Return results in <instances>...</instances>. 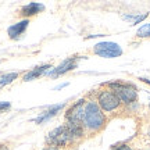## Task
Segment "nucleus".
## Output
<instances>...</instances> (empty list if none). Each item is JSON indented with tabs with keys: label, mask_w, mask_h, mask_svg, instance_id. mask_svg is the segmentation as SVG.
<instances>
[{
	"label": "nucleus",
	"mask_w": 150,
	"mask_h": 150,
	"mask_svg": "<svg viewBox=\"0 0 150 150\" xmlns=\"http://www.w3.org/2000/svg\"><path fill=\"white\" fill-rule=\"evenodd\" d=\"M106 124V115L97 102L89 100L86 102L85 106V115H83V128L91 131V132H97L104 127Z\"/></svg>",
	"instance_id": "1"
},
{
	"label": "nucleus",
	"mask_w": 150,
	"mask_h": 150,
	"mask_svg": "<svg viewBox=\"0 0 150 150\" xmlns=\"http://www.w3.org/2000/svg\"><path fill=\"white\" fill-rule=\"evenodd\" d=\"M110 91H112L117 97L120 99L121 103L125 104H131L135 103L138 99V91L132 83H127V82H110L108 83Z\"/></svg>",
	"instance_id": "2"
},
{
	"label": "nucleus",
	"mask_w": 150,
	"mask_h": 150,
	"mask_svg": "<svg viewBox=\"0 0 150 150\" xmlns=\"http://www.w3.org/2000/svg\"><path fill=\"white\" fill-rule=\"evenodd\" d=\"M74 138L71 136L70 131L65 125H60L57 128H54L46 136V143L50 147H57V149L68 146L70 143H74Z\"/></svg>",
	"instance_id": "3"
},
{
	"label": "nucleus",
	"mask_w": 150,
	"mask_h": 150,
	"mask_svg": "<svg viewBox=\"0 0 150 150\" xmlns=\"http://www.w3.org/2000/svg\"><path fill=\"white\" fill-rule=\"evenodd\" d=\"M97 104L106 112H112L118 110L121 106V102L117 97V95L112 91H102L97 95Z\"/></svg>",
	"instance_id": "4"
},
{
	"label": "nucleus",
	"mask_w": 150,
	"mask_h": 150,
	"mask_svg": "<svg viewBox=\"0 0 150 150\" xmlns=\"http://www.w3.org/2000/svg\"><path fill=\"white\" fill-rule=\"evenodd\" d=\"M93 53L103 59H115L122 54V49L115 42H100L95 45Z\"/></svg>",
	"instance_id": "5"
},
{
	"label": "nucleus",
	"mask_w": 150,
	"mask_h": 150,
	"mask_svg": "<svg viewBox=\"0 0 150 150\" xmlns=\"http://www.w3.org/2000/svg\"><path fill=\"white\" fill-rule=\"evenodd\" d=\"M85 106H86L85 99H81V100H78L75 104H72V106L67 110V112H65L67 122H76V124H82V125H83Z\"/></svg>",
	"instance_id": "6"
},
{
	"label": "nucleus",
	"mask_w": 150,
	"mask_h": 150,
	"mask_svg": "<svg viewBox=\"0 0 150 150\" xmlns=\"http://www.w3.org/2000/svg\"><path fill=\"white\" fill-rule=\"evenodd\" d=\"M79 59L81 57H78V56L68 57V59H65L63 63H60L57 67H54V68H52L50 71H47L45 75H47V76H50V78H57V76H60V75H63V74H65V72H68V71L74 70L75 67L78 65Z\"/></svg>",
	"instance_id": "7"
},
{
	"label": "nucleus",
	"mask_w": 150,
	"mask_h": 150,
	"mask_svg": "<svg viewBox=\"0 0 150 150\" xmlns=\"http://www.w3.org/2000/svg\"><path fill=\"white\" fill-rule=\"evenodd\" d=\"M28 25H29V20L25 18V20H22V21L17 22V24H13L11 27H8L7 33H8V36H10L11 39H18L22 33L27 31Z\"/></svg>",
	"instance_id": "8"
},
{
	"label": "nucleus",
	"mask_w": 150,
	"mask_h": 150,
	"mask_svg": "<svg viewBox=\"0 0 150 150\" xmlns=\"http://www.w3.org/2000/svg\"><path fill=\"white\" fill-rule=\"evenodd\" d=\"M49 68H52V65L50 64H43V65H39V67H35V68H32L29 72H27V74L24 75V78H22V79L25 81V82H29V81L36 79V78H39L40 75L46 74Z\"/></svg>",
	"instance_id": "9"
},
{
	"label": "nucleus",
	"mask_w": 150,
	"mask_h": 150,
	"mask_svg": "<svg viewBox=\"0 0 150 150\" xmlns=\"http://www.w3.org/2000/svg\"><path fill=\"white\" fill-rule=\"evenodd\" d=\"M63 108H64V104H56L53 107H50L49 110H46L45 112H42L38 118H35V122L40 124V122H45V121H49L50 118L54 117V115H56L59 111H61Z\"/></svg>",
	"instance_id": "10"
},
{
	"label": "nucleus",
	"mask_w": 150,
	"mask_h": 150,
	"mask_svg": "<svg viewBox=\"0 0 150 150\" xmlns=\"http://www.w3.org/2000/svg\"><path fill=\"white\" fill-rule=\"evenodd\" d=\"M43 10H45V6L40 4V3H29V4L24 6L21 8V14L24 17H32Z\"/></svg>",
	"instance_id": "11"
},
{
	"label": "nucleus",
	"mask_w": 150,
	"mask_h": 150,
	"mask_svg": "<svg viewBox=\"0 0 150 150\" xmlns=\"http://www.w3.org/2000/svg\"><path fill=\"white\" fill-rule=\"evenodd\" d=\"M65 127L68 128V131H70L71 136L74 138V140L81 139V138L85 135V128H83V125H82V124L67 122V124H65Z\"/></svg>",
	"instance_id": "12"
},
{
	"label": "nucleus",
	"mask_w": 150,
	"mask_h": 150,
	"mask_svg": "<svg viewBox=\"0 0 150 150\" xmlns=\"http://www.w3.org/2000/svg\"><path fill=\"white\" fill-rule=\"evenodd\" d=\"M18 78V74L17 72H10V74H6L3 76H0V86H4V85H8L11 83L14 79Z\"/></svg>",
	"instance_id": "13"
},
{
	"label": "nucleus",
	"mask_w": 150,
	"mask_h": 150,
	"mask_svg": "<svg viewBox=\"0 0 150 150\" xmlns=\"http://www.w3.org/2000/svg\"><path fill=\"white\" fill-rule=\"evenodd\" d=\"M136 36L138 38H150V24H145L138 29L136 32Z\"/></svg>",
	"instance_id": "14"
},
{
	"label": "nucleus",
	"mask_w": 150,
	"mask_h": 150,
	"mask_svg": "<svg viewBox=\"0 0 150 150\" xmlns=\"http://www.w3.org/2000/svg\"><path fill=\"white\" fill-rule=\"evenodd\" d=\"M11 104L8 102H0V114L1 112H6L7 110H10Z\"/></svg>",
	"instance_id": "15"
},
{
	"label": "nucleus",
	"mask_w": 150,
	"mask_h": 150,
	"mask_svg": "<svg viewBox=\"0 0 150 150\" xmlns=\"http://www.w3.org/2000/svg\"><path fill=\"white\" fill-rule=\"evenodd\" d=\"M111 150H132V149H131V147H129L128 145H124V143H121V145L112 146Z\"/></svg>",
	"instance_id": "16"
},
{
	"label": "nucleus",
	"mask_w": 150,
	"mask_h": 150,
	"mask_svg": "<svg viewBox=\"0 0 150 150\" xmlns=\"http://www.w3.org/2000/svg\"><path fill=\"white\" fill-rule=\"evenodd\" d=\"M67 85H68V82H64V83H61V85L56 86V88H54V91H59V89H61V88H65Z\"/></svg>",
	"instance_id": "17"
},
{
	"label": "nucleus",
	"mask_w": 150,
	"mask_h": 150,
	"mask_svg": "<svg viewBox=\"0 0 150 150\" xmlns=\"http://www.w3.org/2000/svg\"><path fill=\"white\" fill-rule=\"evenodd\" d=\"M142 82H145V83H147V85H150V79H147V78H139Z\"/></svg>",
	"instance_id": "18"
},
{
	"label": "nucleus",
	"mask_w": 150,
	"mask_h": 150,
	"mask_svg": "<svg viewBox=\"0 0 150 150\" xmlns=\"http://www.w3.org/2000/svg\"><path fill=\"white\" fill-rule=\"evenodd\" d=\"M42 150H60V149H57V147H50V146H49V147H45V149H42Z\"/></svg>",
	"instance_id": "19"
},
{
	"label": "nucleus",
	"mask_w": 150,
	"mask_h": 150,
	"mask_svg": "<svg viewBox=\"0 0 150 150\" xmlns=\"http://www.w3.org/2000/svg\"><path fill=\"white\" fill-rule=\"evenodd\" d=\"M149 135H150V129H149Z\"/></svg>",
	"instance_id": "20"
},
{
	"label": "nucleus",
	"mask_w": 150,
	"mask_h": 150,
	"mask_svg": "<svg viewBox=\"0 0 150 150\" xmlns=\"http://www.w3.org/2000/svg\"><path fill=\"white\" fill-rule=\"evenodd\" d=\"M149 107H150V104H149Z\"/></svg>",
	"instance_id": "21"
}]
</instances>
